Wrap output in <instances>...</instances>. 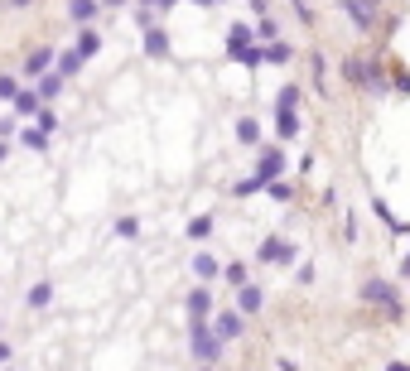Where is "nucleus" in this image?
Returning a JSON list of instances; mask_svg holds the SVG:
<instances>
[{
	"instance_id": "1",
	"label": "nucleus",
	"mask_w": 410,
	"mask_h": 371,
	"mask_svg": "<svg viewBox=\"0 0 410 371\" xmlns=\"http://www.w3.org/2000/svg\"><path fill=\"white\" fill-rule=\"evenodd\" d=\"M280 174H285V155L271 145V150H261V155H256V169H251L246 179H237V188H232V193H237V198H246V193H256V188L275 184Z\"/></svg>"
},
{
	"instance_id": "2",
	"label": "nucleus",
	"mask_w": 410,
	"mask_h": 371,
	"mask_svg": "<svg viewBox=\"0 0 410 371\" xmlns=\"http://www.w3.org/2000/svg\"><path fill=\"white\" fill-rule=\"evenodd\" d=\"M343 78L352 83V87H362V92H386V83H382V63H372V58H343Z\"/></svg>"
},
{
	"instance_id": "3",
	"label": "nucleus",
	"mask_w": 410,
	"mask_h": 371,
	"mask_svg": "<svg viewBox=\"0 0 410 371\" xmlns=\"http://www.w3.org/2000/svg\"><path fill=\"white\" fill-rule=\"evenodd\" d=\"M227 53H232V58H241L246 68H261V49H256V29H246V24H232V29H227Z\"/></svg>"
},
{
	"instance_id": "4",
	"label": "nucleus",
	"mask_w": 410,
	"mask_h": 371,
	"mask_svg": "<svg viewBox=\"0 0 410 371\" xmlns=\"http://www.w3.org/2000/svg\"><path fill=\"white\" fill-rule=\"evenodd\" d=\"M362 299H367V304H377L382 313L401 318V294H396V289H391L386 279H367V284H362Z\"/></svg>"
},
{
	"instance_id": "5",
	"label": "nucleus",
	"mask_w": 410,
	"mask_h": 371,
	"mask_svg": "<svg viewBox=\"0 0 410 371\" xmlns=\"http://www.w3.org/2000/svg\"><path fill=\"white\" fill-rule=\"evenodd\" d=\"M343 10H348V19H352L357 29H372L377 15H382V0H343Z\"/></svg>"
},
{
	"instance_id": "6",
	"label": "nucleus",
	"mask_w": 410,
	"mask_h": 371,
	"mask_svg": "<svg viewBox=\"0 0 410 371\" xmlns=\"http://www.w3.org/2000/svg\"><path fill=\"white\" fill-rule=\"evenodd\" d=\"M256 256H261L266 266H290V261H295V246H290V241H280V236H266Z\"/></svg>"
},
{
	"instance_id": "7",
	"label": "nucleus",
	"mask_w": 410,
	"mask_h": 371,
	"mask_svg": "<svg viewBox=\"0 0 410 371\" xmlns=\"http://www.w3.org/2000/svg\"><path fill=\"white\" fill-rule=\"evenodd\" d=\"M217 352H222V343L212 338V328H207V323H194V357H198V362H217Z\"/></svg>"
},
{
	"instance_id": "8",
	"label": "nucleus",
	"mask_w": 410,
	"mask_h": 371,
	"mask_svg": "<svg viewBox=\"0 0 410 371\" xmlns=\"http://www.w3.org/2000/svg\"><path fill=\"white\" fill-rule=\"evenodd\" d=\"M58 53H53V44H44V49H34L29 58H24V73L29 78H39V73H49V63H53Z\"/></svg>"
},
{
	"instance_id": "9",
	"label": "nucleus",
	"mask_w": 410,
	"mask_h": 371,
	"mask_svg": "<svg viewBox=\"0 0 410 371\" xmlns=\"http://www.w3.org/2000/svg\"><path fill=\"white\" fill-rule=\"evenodd\" d=\"M241 328H246V323H241V313H222V318H217V328H212V338H217V343H232V338H241Z\"/></svg>"
},
{
	"instance_id": "10",
	"label": "nucleus",
	"mask_w": 410,
	"mask_h": 371,
	"mask_svg": "<svg viewBox=\"0 0 410 371\" xmlns=\"http://www.w3.org/2000/svg\"><path fill=\"white\" fill-rule=\"evenodd\" d=\"M207 313H212V294L198 284V289L189 294V318H194V323H207Z\"/></svg>"
},
{
	"instance_id": "11",
	"label": "nucleus",
	"mask_w": 410,
	"mask_h": 371,
	"mask_svg": "<svg viewBox=\"0 0 410 371\" xmlns=\"http://www.w3.org/2000/svg\"><path fill=\"white\" fill-rule=\"evenodd\" d=\"M145 53L150 58H169V34L164 29H145Z\"/></svg>"
},
{
	"instance_id": "12",
	"label": "nucleus",
	"mask_w": 410,
	"mask_h": 371,
	"mask_svg": "<svg viewBox=\"0 0 410 371\" xmlns=\"http://www.w3.org/2000/svg\"><path fill=\"white\" fill-rule=\"evenodd\" d=\"M97 49H102V34H97V29H83V39H78V49H73V58H78V63H87Z\"/></svg>"
},
{
	"instance_id": "13",
	"label": "nucleus",
	"mask_w": 410,
	"mask_h": 371,
	"mask_svg": "<svg viewBox=\"0 0 410 371\" xmlns=\"http://www.w3.org/2000/svg\"><path fill=\"white\" fill-rule=\"evenodd\" d=\"M261 304H266V294H261L256 284H246V289H237V309H241V313H256Z\"/></svg>"
},
{
	"instance_id": "14",
	"label": "nucleus",
	"mask_w": 410,
	"mask_h": 371,
	"mask_svg": "<svg viewBox=\"0 0 410 371\" xmlns=\"http://www.w3.org/2000/svg\"><path fill=\"white\" fill-rule=\"evenodd\" d=\"M58 87H63V78H58V73H44V78H39V106H44V101H53V96H58Z\"/></svg>"
},
{
	"instance_id": "15",
	"label": "nucleus",
	"mask_w": 410,
	"mask_h": 371,
	"mask_svg": "<svg viewBox=\"0 0 410 371\" xmlns=\"http://www.w3.org/2000/svg\"><path fill=\"white\" fill-rule=\"evenodd\" d=\"M290 53H295V49L275 39V44H266V49H261V63H290Z\"/></svg>"
},
{
	"instance_id": "16",
	"label": "nucleus",
	"mask_w": 410,
	"mask_h": 371,
	"mask_svg": "<svg viewBox=\"0 0 410 371\" xmlns=\"http://www.w3.org/2000/svg\"><path fill=\"white\" fill-rule=\"evenodd\" d=\"M275 130H280V140L300 135V116H295V111H275Z\"/></svg>"
},
{
	"instance_id": "17",
	"label": "nucleus",
	"mask_w": 410,
	"mask_h": 371,
	"mask_svg": "<svg viewBox=\"0 0 410 371\" xmlns=\"http://www.w3.org/2000/svg\"><path fill=\"white\" fill-rule=\"evenodd\" d=\"M237 140H241V145H256V140H261V126H256L251 116H241V121H237Z\"/></svg>"
},
{
	"instance_id": "18",
	"label": "nucleus",
	"mask_w": 410,
	"mask_h": 371,
	"mask_svg": "<svg viewBox=\"0 0 410 371\" xmlns=\"http://www.w3.org/2000/svg\"><path fill=\"white\" fill-rule=\"evenodd\" d=\"M68 15H73L78 24H92V15H97V0H73V5H68Z\"/></svg>"
},
{
	"instance_id": "19",
	"label": "nucleus",
	"mask_w": 410,
	"mask_h": 371,
	"mask_svg": "<svg viewBox=\"0 0 410 371\" xmlns=\"http://www.w3.org/2000/svg\"><path fill=\"white\" fill-rule=\"evenodd\" d=\"M372 212H377V217H382V222H386L391 232H410V227H406V222H401V217H396V212H391V207H386V202H382V198L372 202Z\"/></svg>"
},
{
	"instance_id": "20",
	"label": "nucleus",
	"mask_w": 410,
	"mask_h": 371,
	"mask_svg": "<svg viewBox=\"0 0 410 371\" xmlns=\"http://www.w3.org/2000/svg\"><path fill=\"white\" fill-rule=\"evenodd\" d=\"M222 275H227V284H232V289H246V284H251V275H246V266H241V261H232Z\"/></svg>"
},
{
	"instance_id": "21",
	"label": "nucleus",
	"mask_w": 410,
	"mask_h": 371,
	"mask_svg": "<svg viewBox=\"0 0 410 371\" xmlns=\"http://www.w3.org/2000/svg\"><path fill=\"white\" fill-rule=\"evenodd\" d=\"M49 304H53V289H49V279H44V284L29 289V309H49Z\"/></svg>"
},
{
	"instance_id": "22",
	"label": "nucleus",
	"mask_w": 410,
	"mask_h": 371,
	"mask_svg": "<svg viewBox=\"0 0 410 371\" xmlns=\"http://www.w3.org/2000/svg\"><path fill=\"white\" fill-rule=\"evenodd\" d=\"M194 275H198V284H203V279H212V275H222V266H217V261H212V256H198V261H194Z\"/></svg>"
},
{
	"instance_id": "23",
	"label": "nucleus",
	"mask_w": 410,
	"mask_h": 371,
	"mask_svg": "<svg viewBox=\"0 0 410 371\" xmlns=\"http://www.w3.org/2000/svg\"><path fill=\"white\" fill-rule=\"evenodd\" d=\"M15 111H19V116H39V96L19 92V96H15Z\"/></svg>"
},
{
	"instance_id": "24",
	"label": "nucleus",
	"mask_w": 410,
	"mask_h": 371,
	"mask_svg": "<svg viewBox=\"0 0 410 371\" xmlns=\"http://www.w3.org/2000/svg\"><path fill=\"white\" fill-rule=\"evenodd\" d=\"M189 236H194V241H203V236H212V217H194V222H189Z\"/></svg>"
},
{
	"instance_id": "25",
	"label": "nucleus",
	"mask_w": 410,
	"mask_h": 371,
	"mask_svg": "<svg viewBox=\"0 0 410 371\" xmlns=\"http://www.w3.org/2000/svg\"><path fill=\"white\" fill-rule=\"evenodd\" d=\"M53 126H58V116H53L49 106H39V116H34V130H44V135H53Z\"/></svg>"
},
{
	"instance_id": "26",
	"label": "nucleus",
	"mask_w": 410,
	"mask_h": 371,
	"mask_svg": "<svg viewBox=\"0 0 410 371\" xmlns=\"http://www.w3.org/2000/svg\"><path fill=\"white\" fill-rule=\"evenodd\" d=\"M256 39H266V44H275L280 34H275V19L271 15H261V24H256Z\"/></svg>"
},
{
	"instance_id": "27",
	"label": "nucleus",
	"mask_w": 410,
	"mask_h": 371,
	"mask_svg": "<svg viewBox=\"0 0 410 371\" xmlns=\"http://www.w3.org/2000/svg\"><path fill=\"white\" fill-rule=\"evenodd\" d=\"M19 140H24V150H44V145H49V135H44V130H34V126H29Z\"/></svg>"
},
{
	"instance_id": "28",
	"label": "nucleus",
	"mask_w": 410,
	"mask_h": 371,
	"mask_svg": "<svg viewBox=\"0 0 410 371\" xmlns=\"http://www.w3.org/2000/svg\"><path fill=\"white\" fill-rule=\"evenodd\" d=\"M15 96H19V83L10 73H0V101H15Z\"/></svg>"
},
{
	"instance_id": "29",
	"label": "nucleus",
	"mask_w": 410,
	"mask_h": 371,
	"mask_svg": "<svg viewBox=\"0 0 410 371\" xmlns=\"http://www.w3.org/2000/svg\"><path fill=\"white\" fill-rule=\"evenodd\" d=\"M266 193H271L275 202H290V198H295V188H290V184H280V179H275V184H266Z\"/></svg>"
},
{
	"instance_id": "30",
	"label": "nucleus",
	"mask_w": 410,
	"mask_h": 371,
	"mask_svg": "<svg viewBox=\"0 0 410 371\" xmlns=\"http://www.w3.org/2000/svg\"><path fill=\"white\" fill-rule=\"evenodd\" d=\"M78 68H83V63H78V58H73V53H63V58H58V78H73V73H78Z\"/></svg>"
},
{
	"instance_id": "31",
	"label": "nucleus",
	"mask_w": 410,
	"mask_h": 371,
	"mask_svg": "<svg viewBox=\"0 0 410 371\" xmlns=\"http://www.w3.org/2000/svg\"><path fill=\"white\" fill-rule=\"evenodd\" d=\"M116 236H140V222H135V217H121V222H116Z\"/></svg>"
},
{
	"instance_id": "32",
	"label": "nucleus",
	"mask_w": 410,
	"mask_h": 371,
	"mask_svg": "<svg viewBox=\"0 0 410 371\" xmlns=\"http://www.w3.org/2000/svg\"><path fill=\"white\" fill-rule=\"evenodd\" d=\"M295 101H300L295 87H280V111H295Z\"/></svg>"
},
{
	"instance_id": "33",
	"label": "nucleus",
	"mask_w": 410,
	"mask_h": 371,
	"mask_svg": "<svg viewBox=\"0 0 410 371\" xmlns=\"http://www.w3.org/2000/svg\"><path fill=\"white\" fill-rule=\"evenodd\" d=\"M10 135H15V116H0V145H10Z\"/></svg>"
},
{
	"instance_id": "34",
	"label": "nucleus",
	"mask_w": 410,
	"mask_h": 371,
	"mask_svg": "<svg viewBox=\"0 0 410 371\" xmlns=\"http://www.w3.org/2000/svg\"><path fill=\"white\" fill-rule=\"evenodd\" d=\"M396 92H401V96H410V73H401V83H396Z\"/></svg>"
},
{
	"instance_id": "35",
	"label": "nucleus",
	"mask_w": 410,
	"mask_h": 371,
	"mask_svg": "<svg viewBox=\"0 0 410 371\" xmlns=\"http://www.w3.org/2000/svg\"><path fill=\"white\" fill-rule=\"evenodd\" d=\"M5 362H10V343H0V367H5Z\"/></svg>"
},
{
	"instance_id": "36",
	"label": "nucleus",
	"mask_w": 410,
	"mask_h": 371,
	"mask_svg": "<svg viewBox=\"0 0 410 371\" xmlns=\"http://www.w3.org/2000/svg\"><path fill=\"white\" fill-rule=\"evenodd\" d=\"M106 5H121V0H106ZM140 10H155V0H140Z\"/></svg>"
},
{
	"instance_id": "37",
	"label": "nucleus",
	"mask_w": 410,
	"mask_h": 371,
	"mask_svg": "<svg viewBox=\"0 0 410 371\" xmlns=\"http://www.w3.org/2000/svg\"><path fill=\"white\" fill-rule=\"evenodd\" d=\"M386 371H410V367H406V362H391V367H386Z\"/></svg>"
},
{
	"instance_id": "38",
	"label": "nucleus",
	"mask_w": 410,
	"mask_h": 371,
	"mask_svg": "<svg viewBox=\"0 0 410 371\" xmlns=\"http://www.w3.org/2000/svg\"><path fill=\"white\" fill-rule=\"evenodd\" d=\"M401 270H406V275H410V256H406V261H401Z\"/></svg>"
},
{
	"instance_id": "39",
	"label": "nucleus",
	"mask_w": 410,
	"mask_h": 371,
	"mask_svg": "<svg viewBox=\"0 0 410 371\" xmlns=\"http://www.w3.org/2000/svg\"><path fill=\"white\" fill-rule=\"evenodd\" d=\"M5 155H10V145H0V159H5Z\"/></svg>"
},
{
	"instance_id": "40",
	"label": "nucleus",
	"mask_w": 410,
	"mask_h": 371,
	"mask_svg": "<svg viewBox=\"0 0 410 371\" xmlns=\"http://www.w3.org/2000/svg\"><path fill=\"white\" fill-rule=\"evenodd\" d=\"M10 5H29V0H10Z\"/></svg>"
},
{
	"instance_id": "41",
	"label": "nucleus",
	"mask_w": 410,
	"mask_h": 371,
	"mask_svg": "<svg viewBox=\"0 0 410 371\" xmlns=\"http://www.w3.org/2000/svg\"><path fill=\"white\" fill-rule=\"evenodd\" d=\"M406 236H410V232H406Z\"/></svg>"
},
{
	"instance_id": "42",
	"label": "nucleus",
	"mask_w": 410,
	"mask_h": 371,
	"mask_svg": "<svg viewBox=\"0 0 410 371\" xmlns=\"http://www.w3.org/2000/svg\"><path fill=\"white\" fill-rule=\"evenodd\" d=\"M203 371H207V367H203Z\"/></svg>"
}]
</instances>
